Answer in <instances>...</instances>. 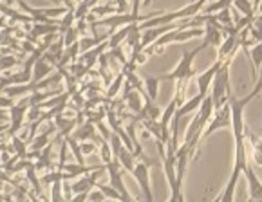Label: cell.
I'll return each instance as SVG.
<instances>
[{"mask_svg": "<svg viewBox=\"0 0 262 202\" xmlns=\"http://www.w3.org/2000/svg\"><path fill=\"white\" fill-rule=\"evenodd\" d=\"M206 47H208V43L203 42L199 47H195L193 51H186V53H183L179 63L176 65V69H173L170 74H165V76H161V80H173V81L181 80V81H185V83L188 85V80L193 76V58H195L197 54L201 53V51H205Z\"/></svg>", "mask_w": 262, "mask_h": 202, "instance_id": "3", "label": "cell"}, {"mask_svg": "<svg viewBox=\"0 0 262 202\" xmlns=\"http://www.w3.org/2000/svg\"><path fill=\"white\" fill-rule=\"evenodd\" d=\"M248 153H246V136L243 139H235V163H233V170H231L230 181H228L226 188H224L223 195L217 200L221 202H231L235 198V188L239 184L241 173H244L248 166Z\"/></svg>", "mask_w": 262, "mask_h": 202, "instance_id": "1", "label": "cell"}, {"mask_svg": "<svg viewBox=\"0 0 262 202\" xmlns=\"http://www.w3.org/2000/svg\"><path fill=\"white\" fill-rule=\"evenodd\" d=\"M244 175L248 181V191H250V200H262V183L257 179L253 168L248 164L244 170Z\"/></svg>", "mask_w": 262, "mask_h": 202, "instance_id": "10", "label": "cell"}, {"mask_svg": "<svg viewBox=\"0 0 262 202\" xmlns=\"http://www.w3.org/2000/svg\"><path fill=\"white\" fill-rule=\"evenodd\" d=\"M219 128H231V110H230V103H224L223 107L215 108L213 116L210 118L208 125H206L205 132H203V141L206 138H210L215 130Z\"/></svg>", "mask_w": 262, "mask_h": 202, "instance_id": "5", "label": "cell"}, {"mask_svg": "<svg viewBox=\"0 0 262 202\" xmlns=\"http://www.w3.org/2000/svg\"><path fill=\"white\" fill-rule=\"evenodd\" d=\"M205 40L203 42H206L208 46H213V47H219L221 43H223L224 40V33L223 29H219V27L215 26V24L212 22H206L205 24Z\"/></svg>", "mask_w": 262, "mask_h": 202, "instance_id": "11", "label": "cell"}, {"mask_svg": "<svg viewBox=\"0 0 262 202\" xmlns=\"http://www.w3.org/2000/svg\"><path fill=\"white\" fill-rule=\"evenodd\" d=\"M239 47H241L239 33H235V35H226L223 43L219 46V51H217V60L223 61V63L224 61H231V58L237 54Z\"/></svg>", "mask_w": 262, "mask_h": 202, "instance_id": "7", "label": "cell"}, {"mask_svg": "<svg viewBox=\"0 0 262 202\" xmlns=\"http://www.w3.org/2000/svg\"><path fill=\"white\" fill-rule=\"evenodd\" d=\"M20 60H16L15 56H4L0 58V71L4 69H11V67H15V65H18Z\"/></svg>", "mask_w": 262, "mask_h": 202, "instance_id": "26", "label": "cell"}, {"mask_svg": "<svg viewBox=\"0 0 262 202\" xmlns=\"http://www.w3.org/2000/svg\"><path fill=\"white\" fill-rule=\"evenodd\" d=\"M159 81H161V78H154V76H148L145 78V91H147L148 98L150 99H158V94H159Z\"/></svg>", "mask_w": 262, "mask_h": 202, "instance_id": "18", "label": "cell"}, {"mask_svg": "<svg viewBox=\"0 0 262 202\" xmlns=\"http://www.w3.org/2000/svg\"><path fill=\"white\" fill-rule=\"evenodd\" d=\"M230 63H231V61H224V63L221 65V69L217 71L215 78H213V88L210 91V96H212L215 108L223 107V105L228 103V101H230V98H231Z\"/></svg>", "mask_w": 262, "mask_h": 202, "instance_id": "2", "label": "cell"}, {"mask_svg": "<svg viewBox=\"0 0 262 202\" xmlns=\"http://www.w3.org/2000/svg\"><path fill=\"white\" fill-rule=\"evenodd\" d=\"M139 6H141V0H132V13L139 15Z\"/></svg>", "mask_w": 262, "mask_h": 202, "instance_id": "31", "label": "cell"}, {"mask_svg": "<svg viewBox=\"0 0 262 202\" xmlns=\"http://www.w3.org/2000/svg\"><path fill=\"white\" fill-rule=\"evenodd\" d=\"M221 65H223V61L217 60L213 65H210L205 73H201L199 76H197V88H199V94H203V96L210 94V87H212L213 78H215L217 71L221 69Z\"/></svg>", "mask_w": 262, "mask_h": 202, "instance_id": "8", "label": "cell"}, {"mask_svg": "<svg viewBox=\"0 0 262 202\" xmlns=\"http://www.w3.org/2000/svg\"><path fill=\"white\" fill-rule=\"evenodd\" d=\"M73 136L78 139V141H89L91 139V141L98 143V145H101V141H103V138L98 136V132H96V123H93L91 119L87 123H81Z\"/></svg>", "mask_w": 262, "mask_h": 202, "instance_id": "9", "label": "cell"}, {"mask_svg": "<svg viewBox=\"0 0 262 202\" xmlns=\"http://www.w3.org/2000/svg\"><path fill=\"white\" fill-rule=\"evenodd\" d=\"M100 153H101V161H103V164H107V163H111V161L116 159L114 152H112V148H111V143H108L107 139H103V141H101Z\"/></svg>", "mask_w": 262, "mask_h": 202, "instance_id": "23", "label": "cell"}, {"mask_svg": "<svg viewBox=\"0 0 262 202\" xmlns=\"http://www.w3.org/2000/svg\"><path fill=\"white\" fill-rule=\"evenodd\" d=\"M26 170H27V181L33 184V190H35L36 193H40L42 190H40V181H38V177H36V166L29 163Z\"/></svg>", "mask_w": 262, "mask_h": 202, "instance_id": "24", "label": "cell"}, {"mask_svg": "<svg viewBox=\"0 0 262 202\" xmlns=\"http://www.w3.org/2000/svg\"><path fill=\"white\" fill-rule=\"evenodd\" d=\"M250 61H251V80H257V67L262 65V42L255 43V47L250 51Z\"/></svg>", "mask_w": 262, "mask_h": 202, "instance_id": "15", "label": "cell"}, {"mask_svg": "<svg viewBox=\"0 0 262 202\" xmlns=\"http://www.w3.org/2000/svg\"><path fill=\"white\" fill-rule=\"evenodd\" d=\"M141 92L139 91H136V88H132L130 92L127 94V98H125V101H127V107L130 108L134 114H139V112L143 110V105L145 103H141Z\"/></svg>", "mask_w": 262, "mask_h": 202, "instance_id": "16", "label": "cell"}, {"mask_svg": "<svg viewBox=\"0 0 262 202\" xmlns=\"http://www.w3.org/2000/svg\"><path fill=\"white\" fill-rule=\"evenodd\" d=\"M51 200H66V195L62 193V190H63V179H58V181H54L53 184H51Z\"/></svg>", "mask_w": 262, "mask_h": 202, "instance_id": "22", "label": "cell"}, {"mask_svg": "<svg viewBox=\"0 0 262 202\" xmlns=\"http://www.w3.org/2000/svg\"><path fill=\"white\" fill-rule=\"evenodd\" d=\"M251 26L255 27V29L258 31V33H262V15L257 16V18H253V22H251Z\"/></svg>", "mask_w": 262, "mask_h": 202, "instance_id": "30", "label": "cell"}, {"mask_svg": "<svg viewBox=\"0 0 262 202\" xmlns=\"http://www.w3.org/2000/svg\"><path fill=\"white\" fill-rule=\"evenodd\" d=\"M128 29H130V24H128V26H123V29H120L118 33H112V35L108 36V49L120 47L121 42H123V40H127Z\"/></svg>", "mask_w": 262, "mask_h": 202, "instance_id": "17", "label": "cell"}, {"mask_svg": "<svg viewBox=\"0 0 262 202\" xmlns=\"http://www.w3.org/2000/svg\"><path fill=\"white\" fill-rule=\"evenodd\" d=\"M246 101L244 99H235L230 98V110H231V132H233V138L243 139L244 132H246V126H244V107H246Z\"/></svg>", "mask_w": 262, "mask_h": 202, "instance_id": "6", "label": "cell"}, {"mask_svg": "<svg viewBox=\"0 0 262 202\" xmlns=\"http://www.w3.org/2000/svg\"><path fill=\"white\" fill-rule=\"evenodd\" d=\"M192 2H193V0H192Z\"/></svg>", "mask_w": 262, "mask_h": 202, "instance_id": "35", "label": "cell"}, {"mask_svg": "<svg viewBox=\"0 0 262 202\" xmlns=\"http://www.w3.org/2000/svg\"><path fill=\"white\" fill-rule=\"evenodd\" d=\"M105 198H107V195H105L100 188H98V191H94V193H89V200H105Z\"/></svg>", "mask_w": 262, "mask_h": 202, "instance_id": "29", "label": "cell"}, {"mask_svg": "<svg viewBox=\"0 0 262 202\" xmlns=\"http://www.w3.org/2000/svg\"><path fill=\"white\" fill-rule=\"evenodd\" d=\"M11 146H13L11 150L16 153V157H18V159H27V143L24 141V139L15 138V136H13V138H11Z\"/></svg>", "mask_w": 262, "mask_h": 202, "instance_id": "21", "label": "cell"}, {"mask_svg": "<svg viewBox=\"0 0 262 202\" xmlns=\"http://www.w3.org/2000/svg\"><path fill=\"white\" fill-rule=\"evenodd\" d=\"M150 166H154V161H152V159L138 161V163H136L134 172H132L134 179L138 181L139 188H141L143 197L147 198L148 202L154 200V195H152V188H150V172H148V170H150Z\"/></svg>", "mask_w": 262, "mask_h": 202, "instance_id": "4", "label": "cell"}, {"mask_svg": "<svg viewBox=\"0 0 262 202\" xmlns=\"http://www.w3.org/2000/svg\"><path fill=\"white\" fill-rule=\"evenodd\" d=\"M6 150H8V146H6L4 143H2V145H0V152H6Z\"/></svg>", "mask_w": 262, "mask_h": 202, "instance_id": "33", "label": "cell"}, {"mask_svg": "<svg viewBox=\"0 0 262 202\" xmlns=\"http://www.w3.org/2000/svg\"><path fill=\"white\" fill-rule=\"evenodd\" d=\"M210 2H213V0H210Z\"/></svg>", "mask_w": 262, "mask_h": 202, "instance_id": "34", "label": "cell"}, {"mask_svg": "<svg viewBox=\"0 0 262 202\" xmlns=\"http://www.w3.org/2000/svg\"><path fill=\"white\" fill-rule=\"evenodd\" d=\"M116 159L120 161V164L123 166L125 172H134L136 168V153L132 152V150H128L127 146H123V148L120 150V153L116 155Z\"/></svg>", "mask_w": 262, "mask_h": 202, "instance_id": "14", "label": "cell"}, {"mask_svg": "<svg viewBox=\"0 0 262 202\" xmlns=\"http://www.w3.org/2000/svg\"><path fill=\"white\" fill-rule=\"evenodd\" d=\"M53 67H54V65L51 63V61H47L43 56H40L38 60H36L35 67H33L31 81H33V83H38V81H42L43 78H47L51 73H53Z\"/></svg>", "mask_w": 262, "mask_h": 202, "instance_id": "12", "label": "cell"}, {"mask_svg": "<svg viewBox=\"0 0 262 202\" xmlns=\"http://www.w3.org/2000/svg\"><path fill=\"white\" fill-rule=\"evenodd\" d=\"M233 6H235V9L239 13H243L244 16H248V18L253 20L255 18V6H251L250 0H233Z\"/></svg>", "mask_w": 262, "mask_h": 202, "instance_id": "19", "label": "cell"}, {"mask_svg": "<svg viewBox=\"0 0 262 202\" xmlns=\"http://www.w3.org/2000/svg\"><path fill=\"white\" fill-rule=\"evenodd\" d=\"M80 146H81V152H83V155H87V153L91 155V153L96 152V143H94V141H81Z\"/></svg>", "mask_w": 262, "mask_h": 202, "instance_id": "27", "label": "cell"}, {"mask_svg": "<svg viewBox=\"0 0 262 202\" xmlns=\"http://www.w3.org/2000/svg\"><path fill=\"white\" fill-rule=\"evenodd\" d=\"M13 105H15V99L13 98H9V96L8 98H2V96H0V107L2 108H11Z\"/></svg>", "mask_w": 262, "mask_h": 202, "instance_id": "28", "label": "cell"}, {"mask_svg": "<svg viewBox=\"0 0 262 202\" xmlns=\"http://www.w3.org/2000/svg\"><path fill=\"white\" fill-rule=\"evenodd\" d=\"M208 96V94H206ZM206 96H203V94H199L197 92L195 96H193L192 99H188L186 103H183V105H179L178 107V110H176V114L178 116H186V114H192V112H195V110H199V107H201V103H203V99L206 98Z\"/></svg>", "mask_w": 262, "mask_h": 202, "instance_id": "13", "label": "cell"}, {"mask_svg": "<svg viewBox=\"0 0 262 202\" xmlns=\"http://www.w3.org/2000/svg\"><path fill=\"white\" fill-rule=\"evenodd\" d=\"M15 2H18V0H6V4H8V6H13Z\"/></svg>", "mask_w": 262, "mask_h": 202, "instance_id": "32", "label": "cell"}, {"mask_svg": "<svg viewBox=\"0 0 262 202\" xmlns=\"http://www.w3.org/2000/svg\"><path fill=\"white\" fill-rule=\"evenodd\" d=\"M123 83H125V74H123V71H121V73L118 74V78H116L114 81H111V85H108V88H107V98L108 99H114L116 96H118V92L121 91Z\"/></svg>", "mask_w": 262, "mask_h": 202, "instance_id": "20", "label": "cell"}, {"mask_svg": "<svg viewBox=\"0 0 262 202\" xmlns=\"http://www.w3.org/2000/svg\"><path fill=\"white\" fill-rule=\"evenodd\" d=\"M260 92H262V65H260V73H258V80H257V83H255L253 91H251L250 94H248L246 98H243V99L246 101V103H250L251 99H253L257 94H260Z\"/></svg>", "mask_w": 262, "mask_h": 202, "instance_id": "25", "label": "cell"}]
</instances>
